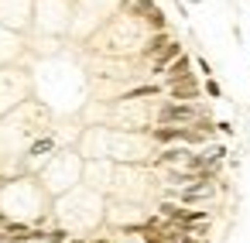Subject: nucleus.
I'll return each instance as SVG.
<instances>
[{
  "mask_svg": "<svg viewBox=\"0 0 250 243\" xmlns=\"http://www.w3.org/2000/svg\"><path fill=\"white\" fill-rule=\"evenodd\" d=\"M4 223H7V216H4V209H0V226H4Z\"/></svg>",
  "mask_w": 250,
  "mask_h": 243,
  "instance_id": "obj_13",
  "label": "nucleus"
},
{
  "mask_svg": "<svg viewBox=\"0 0 250 243\" xmlns=\"http://www.w3.org/2000/svg\"><path fill=\"white\" fill-rule=\"evenodd\" d=\"M168 41H171V35H168V31H158V35H154V38L144 45V59H154V55H158V52H161Z\"/></svg>",
  "mask_w": 250,
  "mask_h": 243,
  "instance_id": "obj_6",
  "label": "nucleus"
},
{
  "mask_svg": "<svg viewBox=\"0 0 250 243\" xmlns=\"http://www.w3.org/2000/svg\"><path fill=\"white\" fill-rule=\"evenodd\" d=\"M165 93H168V100H178V103H195V100H202V86H199L195 72L185 76V79H178V82H168Z\"/></svg>",
  "mask_w": 250,
  "mask_h": 243,
  "instance_id": "obj_2",
  "label": "nucleus"
},
{
  "mask_svg": "<svg viewBox=\"0 0 250 243\" xmlns=\"http://www.w3.org/2000/svg\"><path fill=\"white\" fill-rule=\"evenodd\" d=\"M195 65H199V72H202L206 79L212 76V65H209V59H206V55H199V59H195Z\"/></svg>",
  "mask_w": 250,
  "mask_h": 243,
  "instance_id": "obj_10",
  "label": "nucleus"
},
{
  "mask_svg": "<svg viewBox=\"0 0 250 243\" xmlns=\"http://www.w3.org/2000/svg\"><path fill=\"white\" fill-rule=\"evenodd\" d=\"M45 243H69V229H62V226L48 229V240H45Z\"/></svg>",
  "mask_w": 250,
  "mask_h": 243,
  "instance_id": "obj_9",
  "label": "nucleus"
},
{
  "mask_svg": "<svg viewBox=\"0 0 250 243\" xmlns=\"http://www.w3.org/2000/svg\"><path fill=\"white\" fill-rule=\"evenodd\" d=\"M158 123H171V127H188V123H195V120H202V117H209V110L195 100V103H178V100H165L161 106H158Z\"/></svg>",
  "mask_w": 250,
  "mask_h": 243,
  "instance_id": "obj_1",
  "label": "nucleus"
},
{
  "mask_svg": "<svg viewBox=\"0 0 250 243\" xmlns=\"http://www.w3.org/2000/svg\"><path fill=\"white\" fill-rule=\"evenodd\" d=\"M202 93H206L209 100H219V96H223V86H219V82H216V79L209 76V79L202 82Z\"/></svg>",
  "mask_w": 250,
  "mask_h": 243,
  "instance_id": "obj_8",
  "label": "nucleus"
},
{
  "mask_svg": "<svg viewBox=\"0 0 250 243\" xmlns=\"http://www.w3.org/2000/svg\"><path fill=\"white\" fill-rule=\"evenodd\" d=\"M216 130H219L223 137H233V123H229V120H219V123H216Z\"/></svg>",
  "mask_w": 250,
  "mask_h": 243,
  "instance_id": "obj_11",
  "label": "nucleus"
},
{
  "mask_svg": "<svg viewBox=\"0 0 250 243\" xmlns=\"http://www.w3.org/2000/svg\"><path fill=\"white\" fill-rule=\"evenodd\" d=\"M7 182H11V175H0V188H4Z\"/></svg>",
  "mask_w": 250,
  "mask_h": 243,
  "instance_id": "obj_12",
  "label": "nucleus"
},
{
  "mask_svg": "<svg viewBox=\"0 0 250 243\" xmlns=\"http://www.w3.org/2000/svg\"><path fill=\"white\" fill-rule=\"evenodd\" d=\"M185 76H192V59L182 52L175 62H168V69L161 72V82L168 86V82H178V79H185Z\"/></svg>",
  "mask_w": 250,
  "mask_h": 243,
  "instance_id": "obj_4",
  "label": "nucleus"
},
{
  "mask_svg": "<svg viewBox=\"0 0 250 243\" xmlns=\"http://www.w3.org/2000/svg\"><path fill=\"white\" fill-rule=\"evenodd\" d=\"M182 52H185V48H182V41H175V38H171V41H168V45L151 59V76H158V79H161V72L168 69V62H175Z\"/></svg>",
  "mask_w": 250,
  "mask_h": 243,
  "instance_id": "obj_3",
  "label": "nucleus"
},
{
  "mask_svg": "<svg viewBox=\"0 0 250 243\" xmlns=\"http://www.w3.org/2000/svg\"><path fill=\"white\" fill-rule=\"evenodd\" d=\"M48 151H55V137H42V141H35V144L28 147V158H45Z\"/></svg>",
  "mask_w": 250,
  "mask_h": 243,
  "instance_id": "obj_7",
  "label": "nucleus"
},
{
  "mask_svg": "<svg viewBox=\"0 0 250 243\" xmlns=\"http://www.w3.org/2000/svg\"><path fill=\"white\" fill-rule=\"evenodd\" d=\"M161 93H165V82H147V86H134V89H127L120 100L130 103V100H147V96H161Z\"/></svg>",
  "mask_w": 250,
  "mask_h": 243,
  "instance_id": "obj_5",
  "label": "nucleus"
}]
</instances>
